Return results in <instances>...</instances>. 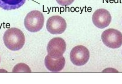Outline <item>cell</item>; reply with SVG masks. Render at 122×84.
Returning <instances> with one entry per match:
<instances>
[{"instance_id": "7c38bea8", "label": "cell", "mask_w": 122, "mask_h": 84, "mask_svg": "<svg viewBox=\"0 0 122 84\" xmlns=\"http://www.w3.org/2000/svg\"></svg>"}, {"instance_id": "277c9868", "label": "cell", "mask_w": 122, "mask_h": 84, "mask_svg": "<svg viewBox=\"0 0 122 84\" xmlns=\"http://www.w3.org/2000/svg\"><path fill=\"white\" fill-rule=\"evenodd\" d=\"M71 62L74 65L83 66L87 63L90 58V52L83 45H77L72 48L70 53Z\"/></svg>"}, {"instance_id": "ba28073f", "label": "cell", "mask_w": 122, "mask_h": 84, "mask_svg": "<svg viewBox=\"0 0 122 84\" xmlns=\"http://www.w3.org/2000/svg\"><path fill=\"white\" fill-rule=\"evenodd\" d=\"M44 62L48 70L53 72H58L64 69L65 60L63 56L58 59H54L48 55L45 57Z\"/></svg>"}, {"instance_id": "30bf717a", "label": "cell", "mask_w": 122, "mask_h": 84, "mask_svg": "<svg viewBox=\"0 0 122 84\" xmlns=\"http://www.w3.org/2000/svg\"><path fill=\"white\" fill-rule=\"evenodd\" d=\"M13 72H31L29 67L25 64L20 63L16 65L13 69Z\"/></svg>"}, {"instance_id": "52a82bcc", "label": "cell", "mask_w": 122, "mask_h": 84, "mask_svg": "<svg viewBox=\"0 0 122 84\" xmlns=\"http://www.w3.org/2000/svg\"><path fill=\"white\" fill-rule=\"evenodd\" d=\"M112 16L108 11L100 9L95 11L92 16L94 25L97 28L103 29L107 27L112 21Z\"/></svg>"}, {"instance_id": "9c48e42d", "label": "cell", "mask_w": 122, "mask_h": 84, "mask_svg": "<svg viewBox=\"0 0 122 84\" xmlns=\"http://www.w3.org/2000/svg\"><path fill=\"white\" fill-rule=\"evenodd\" d=\"M26 0H0V8L6 10H15L22 6Z\"/></svg>"}, {"instance_id": "6da1fadb", "label": "cell", "mask_w": 122, "mask_h": 84, "mask_svg": "<svg viewBox=\"0 0 122 84\" xmlns=\"http://www.w3.org/2000/svg\"><path fill=\"white\" fill-rule=\"evenodd\" d=\"M4 43L8 49L11 51H18L24 45L25 35L19 28L12 27L6 31L4 34Z\"/></svg>"}, {"instance_id": "8992f818", "label": "cell", "mask_w": 122, "mask_h": 84, "mask_svg": "<svg viewBox=\"0 0 122 84\" xmlns=\"http://www.w3.org/2000/svg\"><path fill=\"white\" fill-rule=\"evenodd\" d=\"M66 27V21L60 16H53L48 18L46 22L47 30L53 35L62 34L65 31Z\"/></svg>"}, {"instance_id": "4fadbf2b", "label": "cell", "mask_w": 122, "mask_h": 84, "mask_svg": "<svg viewBox=\"0 0 122 84\" xmlns=\"http://www.w3.org/2000/svg\"></svg>"}, {"instance_id": "8fae6325", "label": "cell", "mask_w": 122, "mask_h": 84, "mask_svg": "<svg viewBox=\"0 0 122 84\" xmlns=\"http://www.w3.org/2000/svg\"><path fill=\"white\" fill-rule=\"evenodd\" d=\"M59 5L62 6H67L72 4L75 0H56Z\"/></svg>"}, {"instance_id": "7a4b0ae2", "label": "cell", "mask_w": 122, "mask_h": 84, "mask_svg": "<svg viewBox=\"0 0 122 84\" xmlns=\"http://www.w3.org/2000/svg\"><path fill=\"white\" fill-rule=\"evenodd\" d=\"M44 20V16L41 12L36 10L31 11L25 17L24 26L29 32H38L43 27Z\"/></svg>"}, {"instance_id": "5b68a950", "label": "cell", "mask_w": 122, "mask_h": 84, "mask_svg": "<svg viewBox=\"0 0 122 84\" xmlns=\"http://www.w3.org/2000/svg\"><path fill=\"white\" fill-rule=\"evenodd\" d=\"M66 48L65 41L61 37L51 39L47 45L48 55L54 59L60 58L63 55Z\"/></svg>"}, {"instance_id": "3957f363", "label": "cell", "mask_w": 122, "mask_h": 84, "mask_svg": "<svg viewBox=\"0 0 122 84\" xmlns=\"http://www.w3.org/2000/svg\"><path fill=\"white\" fill-rule=\"evenodd\" d=\"M102 40L107 47L117 49L122 45V34L116 29L109 28L104 31L101 36Z\"/></svg>"}]
</instances>
